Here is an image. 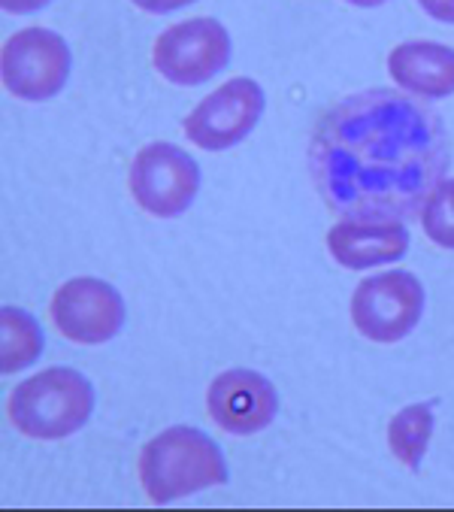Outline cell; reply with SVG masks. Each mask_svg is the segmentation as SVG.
<instances>
[{
	"instance_id": "6",
	"label": "cell",
	"mask_w": 454,
	"mask_h": 512,
	"mask_svg": "<svg viewBox=\"0 0 454 512\" xmlns=\"http://www.w3.org/2000/svg\"><path fill=\"white\" fill-rule=\"evenodd\" d=\"M424 313V285L406 270L367 276L352 294V322L373 343H400Z\"/></svg>"
},
{
	"instance_id": "8",
	"label": "cell",
	"mask_w": 454,
	"mask_h": 512,
	"mask_svg": "<svg viewBox=\"0 0 454 512\" xmlns=\"http://www.w3.org/2000/svg\"><path fill=\"white\" fill-rule=\"evenodd\" d=\"M49 313L52 325L64 340L76 346H100L119 337L128 319V306L125 297L109 282L94 276H76L55 291Z\"/></svg>"
},
{
	"instance_id": "4",
	"label": "cell",
	"mask_w": 454,
	"mask_h": 512,
	"mask_svg": "<svg viewBox=\"0 0 454 512\" xmlns=\"http://www.w3.org/2000/svg\"><path fill=\"white\" fill-rule=\"evenodd\" d=\"M70 46L61 34L49 28H25L16 31L4 49H0V79L4 88L28 100V104H43L52 100L70 79Z\"/></svg>"
},
{
	"instance_id": "9",
	"label": "cell",
	"mask_w": 454,
	"mask_h": 512,
	"mask_svg": "<svg viewBox=\"0 0 454 512\" xmlns=\"http://www.w3.org/2000/svg\"><path fill=\"white\" fill-rule=\"evenodd\" d=\"M231 61V34L209 16L185 19L167 28L152 49V64L161 79L191 88L218 76Z\"/></svg>"
},
{
	"instance_id": "18",
	"label": "cell",
	"mask_w": 454,
	"mask_h": 512,
	"mask_svg": "<svg viewBox=\"0 0 454 512\" xmlns=\"http://www.w3.org/2000/svg\"><path fill=\"white\" fill-rule=\"evenodd\" d=\"M49 4L52 0H0V7H4L10 16H28V13H37Z\"/></svg>"
},
{
	"instance_id": "17",
	"label": "cell",
	"mask_w": 454,
	"mask_h": 512,
	"mask_svg": "<svg viewBox=\"0 0 454 512\" xmlns=\"http://www.w3.org/2000/svg\"><path fill=\"white\" fill-rule=\"evenodd\" d=\"M418 7L430 19H436L442 25H454V0H418Z\"/></svg>"
},
{
	"instance_id": "16",
	"label": "cell",
	"mask_w": 454,
	"mask_h": 512,
	"mask_svg": "<svg viewBox=\"0 0 454 512\" xmlns=\"http://www.w3.org/2000/svg\"><path fill=\"white\" fill-rule=\"evenodd\" d=\"M131 4L143 13H152V16H167V13H176L182 7H191L194 0H131Z\"/></svg>"
},
{
	"instance_id": "12",
	"label": "cell",
	"mask_w": 454,
	"mask_h": 512,
	"mask_svg": "<svg viewBox=\"0 0 454 512\" xmlns=\"http://www.w3.org/2000/svg\"><path fill=\"white\" fill-rule=\"evenodd\" d=\"M391 79L412 97L442 100L454 94V49L433 40H409L388 55Z\"/></svg>"
},
{
	"instance_id": "10",
	"label": "cell",
	"mask_w": 454,
	"mask_h": 512,
	"mask_svg": "<svg viewBox=\"0 0 454 512\" xmlns=\"http://www.w3.org/2000/svg\"><path fill=\"white\" fill-rule=\"evenodd\" d=\"M206 413L231 437H252L273 425L279 397L267 376L255 370H224L206 391Z\"/></svg>"
},
{
	"instance_id": "7",
	"label": "cell",
	"mask_w": 454,
	"mask_h": 512,
	"mask_svg": "<svg viewBox=\"0 0 454 512\" xmlns=\"http://www.w3.org/2000/svg\"><path fill=\"white\" fill-rule=\"evenodd\" d=\"M264 107V88L249 76H237L227 79L212 94H206L185 116L182 128L185 137L203 152H224L243 143L255 131V125L264 116Z\"/></svg>"
},
{
	"instance_id": "1",
	"label": "cell",
	"mask_w": 454,
	"mask_h": 512,
	"mask_svg": "<svg viewBox=\"0 0 454 512\" xmlns=\"http://www.w3.org/2000/svg\"><path fill=\"white\" fill-rule=\"evenodd\" d=\"M448 164L442 119L391 88L343 97L321 116L309 143L312 182L343 219L409 222L421 216Z\"/></svg>"
},
{
	"instance_id": "3",
	"label": "cell",
	"mask_w": 454,
	"mask_h": 512,
	"mask_svg": "<svg viewBox=\"0 0 454 512\" xmlns=\"http://www.w3.org/2000/svg\"><path fill=\"white\" fill-rule=\"evenodd\" d=\"M94 413L91 382L70 367H49L19 382L7 400L13 428L31 440H64L88 425Z\"/></svg>"
},
{
	"instance_id": "2",
	"label": "cell",
	"mask_w": 454,
	"mask_h": 512,
	"mask_svg": "<svg viewBox=\"0 0 454 512\" xmlns=\"http://www.w3.org/2000/svg\"><path fill=\"white\" fill-rule=\"evenodd\" d=\"M227 482V461L212 437L176 425L152 437L140 452V485L158 506Z\"/></svg>"
},
{
	"instance_id": "5",
	"label": "cell",
	"mask_w": 454,
	"mask_h": 512,
	"mask_svg": "<svg viewBox=\"0 0 454 512\" xmlns=\"http://www.w3.org/2000/svg\"><path fill=\"white\" fill-rule=\"evenodd\" d=\"M128 188L143 213L155 219H176L200 191V167L185 149L158 140L137 152Z\"/></svg>"
},
{
	"instance_id": "13",
	"label": "cell",
	"mask_w": 454,
	"mask_h": 512,
	"mask_svg": "<svg viewBox=\"0 0 454 512\" xmlns=\"http://www.w3.org/2000/svg\"><path fill=\"white\" fill-rule=\"evenodd\" d=\"M0 367L4 373H19L34 364L43 352V331L37 319L19 306H4L0 313Z\"/></svg>"
},
{
	"instance_id": "15",
	"label": "cell",
	"mask_w": 454,
	"mask_h": 512,
	"mask_svg": "<svg viewBox=\"0 0 454 512\" xmlns=\"http://www.w3.org/2000/svg\"><path fill=\"white\" fill-rule=\"evenodd\" d=\"M421 228L439 249H454V179H442L433 188L424 203Z\"/></svg>"
},
{
	"instance_id": "19",
	"label": "cell",
	"mask_w": 454,
	"mask_h": 512,
	"mask_svg": "<svg viewBox=\"0 0 454 512\" xmlns=\"http://www.w3.org/2000/svg\"><path fill=\"white\" fill-rule=\"evenodd\" d=\"M346 4H352V7H361V10H373V7H382V4H388V0H346Z\"/></svg>"
},
{
	"instance_id": "11",
	"label": "cell",
	"mask_w": 454,
	"mask_h": 512,
	"mask_svg": "<svg viewBox=\"0 0 454 512\" xmlns=\"http://www.w3.org/2000/svg\"><path fill=\"white\" fill-rule=\"evenodd\" d=\"M327 252L349 270H367L400 261L409 252V231L403 222L346 219L327 231Z\"/></svg>"
},
{
	"instance_id": "14",
	"label": "cell",
	"mask_w": 454,
	"mask_h": 512,
	"mask_svg": "<svg viewBox=\"0 0 454 512\" xmlns=\"http://www.w3.org/2000/svg\"><path fill=\"white\" fill-rule=\"evenodd\" d=\"M433 437V406L412 403L403 406L388 425V446L406 470H418Z\"/></svg>"
}]
</instances>
